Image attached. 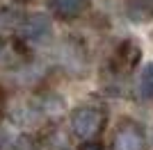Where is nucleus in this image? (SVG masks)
Wrapping results in <instances>:
<instances>
[{"label":"nucleus","mask_w":153,"mask_h":150,"mask_svg":"<svg viewBox=\"0 0 153 150\" xmlns=\"http://www.w3.org/2000/svg\"><path fill=\"white\" fill-rule=\"evenodd\" d=\"M140 96L142 100L153 105V62L149 66H144V71L140 75Z\"/></svg>","instance_id":"obj_7"},{"label":"nucleus","mask_w":153,"mask_h":150,"mask_svg":"<svg viewBox=\"0 0 153 150\" xmlns=\"http://www.w3.org/2000/svg\"><path fill=\"white\" fill-rule=\"evenodd\" d=\"M16 2H23V5H25V2H34V0H16Z\"/></svg>","instance_id":"obj_10"},{"label":"nucleus","mask_w":153,"mask_h":150,"mask_svg":"<svg viewBox=\"0 0 153 150\" xmlns=\"http://www.w3.org/2000/svg\"><path fill=\"white\" fill-rule=\"evenodd\" d=\"M108 127V109L96 102H85L71 109L69 114V130L71 134L82 141H98L103 130Z\"/></svg>","instance_id":"obj_1"},{"label":"nucleus","mask_w":153,"mask_h":150,"mask_svg":"<svg viewBox=\"0 0 153 150\" xmlns=\"http://www.w3.org/2000/svg\"><path fill=\"white\" fill-rule=\"evenodd\" d=\"M149 134L135 118H121L112 132V150H149Z\"/></svg>","instance_id":"obj_3"},{"label":"nucleus","mask_w":153,"mask_h":150,"mask_svg":"<svg viewBox=\"0 0 153 150\" xmlns=\"http://www.w3.org/2000/svg\"><path fill=\"white\" fill-rule=\"evenodd\" d=\"M78 150H105L101 141H82Z\"/></svg>","instance_id":"obj_8"},{"label":"nucleus","mask_w":153,"mask_h":150,"mask_svg":"<svg viewBox=\"0 0 153 150\" xmlns=\"http://www.w3.org/2000/svg\"><path fill=\"white\" fill-rule=\"evenodd\" d=\"M140 2H142V5H144V7H149V9H151V12H153V0H140Z\"/></svg>","instance_id":"obj_9"},{"label":"nucleus","mask_w":153,"mask_h":150,"mask_svg":"<svg viewBox=\"0 0 153 150\" xmlns=\"http://www.w3.org/2000/svg\"><path fill=\"white\" fill-rule=\"evenodd\" d=\"M59 64H62L64 71H69L73 75H85L87 66H89V57H87L85 46L76 39L64 41L62 48H59Z\"/></svg>","instance_id":"obj_4"},{"label":"nucleus","mask_w":153,"mask_h":150,"mask_svg":"<svg viewBox=\"0 0 153 150\" xmlns=\"http://www.w3.org/2000/svg\"><path fill=\"white\" fill-rule=\"evenodd\" d=\"M140 62H142L140 41L137 39H123V41H119L117 48L112 50L110 59H108L110 84H114V82H128Z\"/></svg>","instance_id":"obj_2"},{"label":"nucleus","mask_w":153,"mask_h":150,"mask_svg":"<svg viewBox=\"0 0 153 150\" xmlns=\"http://www.w3.org/2000/svg\"><path fill=\"white\" fill-rule=\"evenodd\" d=\"M9 150H19V148H16V146H12V148H9Z\"/></svg>","instance_id":"obj_11"},{"label":"nucleus","mask_w":153,"mask_h":150,"mask_svg":"<svg viewBox=\"0 0 153 150\" xmlns=\"http://www.w3.org/2000/svg\"><path fill=\"white\" fill-rule=\"evenodd\" d=\"M91 0H48V9L59 21H76L89 9Z\"/></svg>","instance_id":"obj_6"},{"label":"nucleus","mask_w":153,"mask_h":150,"mask_svg":"<svg viewBox=\"0 0 153 150\" xmlns=\"http://www.w3.org/2000/svg\"><path fill=\"white\" fill-rule=\"evenodd\" d=\"M51 21L46 18L44 14H32V16H25L23 23H21L16 37L23 41V43H41L44 39L51 37Z\"/></svg>","instance_id":"obj_5"}]
</instances>
